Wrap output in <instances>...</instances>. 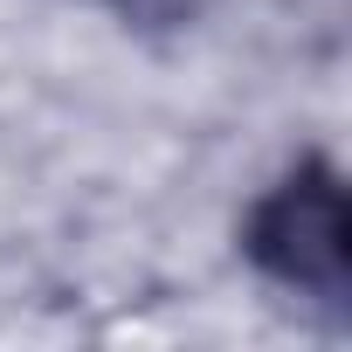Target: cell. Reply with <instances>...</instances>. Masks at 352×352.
I'll return each instance as SVG.
<instances>
[{
  "instance_id": "6da1fadb",
  "label": "cell",
  "mask_w": 352,
  "mask_h": 352,
  "mask_svg": "<svg viewBox=\"0 0 352 352\" xmlns=\"http://www.w3.org/2000/svg\"><path fill=\"white\" fill-rule=\"evenodd\" d=\"M249 249L263 270H276L283 283L311 290V297H331L345 290V201L331 187V173H304L290 180L249 228Z\"/></svg>"
}]
</instances>
